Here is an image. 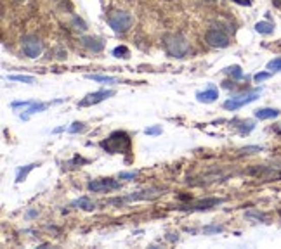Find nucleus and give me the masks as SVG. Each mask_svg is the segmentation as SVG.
<instances>
[{
    "instance_id": "1",
    "label": "nucleus",
    "mask_w": 281,
    "mask_h": 249,
    "mask_svg": "<svg viewBox=\"0 0 281 249\" xmlns=\"http://www.w3.org/2000/svg\"><path fill=\"white\" fill-rule=\"evenodd\" d=\"M101 147L110 154L131 153V137L125 132H113L106 140L101 142Z\"/></svg>"
},
{
    "instance_id": "2",
    "label": "nucleus",
    "mask_w": 281,
    "mask_h": 249,
    "mask_svg": "<svg viewBox=\"0 0 281 249\" xmlns=\"http://www.w3.org/2000/svg\"><path fill=\"white\" fill-rule=\"evenodd\" d=\"M165 49L172 57H184L190 50V44L182 35L165 37Z\"/></svg>"
},
{
    "instance_id": "3",
    "label": "nucleus",
    "mask_w": 281,
    "mask_h": 249,
    "mask_svg": "<svg viewBox=\"0 0 281 249\" xmlns=\"http://www.w3.org/2000/svg\"><path fill=\"white\" fill-rule=\"evenodd\" d=\"M108 24H110V28L113 29V31L125 33L132 26V16L125 11H116L108 18Z\"/></svg>"
},
{
    "instance_id": "4",
    "label": "nucleus",
    "mask_w": 281,
    "mask_h": 249,
    "mask_svg": "<svg viewBox=\"0 0 281 249\" xmlns=\"http://www.w3.org/2000/svg\"><path fill=\"white\" fill-rule=\"evenodd\" d=\"M259 94H261V88H257V90H254L252 94L248 95H238V97H231V99H228L224 102V109H228V111H236V109L243 108V105L254 102V100L259 99Z\"/></svg>"
},
{
    "instance_id": "5",
    "label": "nucleus",
    "mask_w": 281,
    "mask_h": 249,
    "mask_svg": "<svg viewBox=\"0 0 281 249\" xmlns=\"http://www.w3.org/2000/svg\"><path fill=\"white\" fill-rule=\"evenodd\" d=\"M21 47H23L24 56L30 59L39 57L42 54V42L37 37H24L23 42H21Z\"/></svg>"
},
{
    "instance_id": "6",
    "label": "nucleus",
    "mask_w": 281,
    "mask_h": 249,
    "mask_svg": "<svg viewBox=\"0 0 281 249\" xmlns=\"http://www.w3.org/2000/svg\"><path fill=\"white\" fill-rule=\"evenodd\" d=\"M111 95H115V90H98V92H92V94L85 95L83 99L78 102V108H90V105H96L103 100L110 99Z\"/></svg>"
},
{
    "instance_id": "7",
    "label": "nucleus",
    "mask_w": 281,
    "mask_h": 249,
    "mask_svg": "<svg viewBox=\"0 0 281 249\" xmlns=\"http://www.w3.org/2000/svg\"><path fill=\"white\" fill-rule=\"evenodd\" d=\"M205 40L208 42V45H212V47H217V49H224L229 45V37L226 35L224 31H221V29H208L207 35H205Z\"/></svg>"
},
{
    "instance_id": "8",
    "label": "nucleus",
    "mask_w": 281,
    "mask_h": 249,
    "mask_svg": "<svg viewBox=\"0 0 281 249\" xmlns=\"http://www.w3.org/2000/svg\"><path fill=\"white\" fill-rule=\"evenodd\" d=\"M120 184L113 179H99V180H92L87 184V189L92 192H108V191H115L118 189Z\"/></svg>"
},
{
    "instance_id": "9",
    "label": "nucleus",
    "mask_w": 281,
    "mask_h": 249,
    "mask_svg": "<svg viewBox=\"0 0 281 249\" xmlns=\"http://www.w3.org/2000/svg\"><path fill=\"white\" fill-rule=\"evenodd\" d=\"M217 97H219V92H217L215 88H208V90H203V92H198V94H196V99L203 104L215 102Z\"/></svg>"
},
{
    "instance_id": "10",
    "label": "nucleus",
    "mask_w": 281,
    "mask_h": 249,
    "mask_svg": "<svg viewBox=\"0 0 281 249\" xmlns=\"http://www.w3.org/2000/svg\"><path fill=\"white\" fill-rule=\"evenodd\" d=\"M82 44H83V47L92 50V52H101L103 47H104L103 42H101L99 39H96V37H83Z\"/></svg>"
},
{
    "instance_id": "11",
    "label": "nucleus",
    "mask_w": 281,
    "mask_h": 249,
    "mask_svg": "<svg viewBox=\"0 0 281 249\" xmlns=\"http://www.w3.org/2000/svg\"><path fill=\"white\" fill-rule=\"evenodd\" d=\"M279 116V111L274 108H261L255 111V118L259 120H272V118H278Z\"/></svg>"
},
{
    "instance_id": "12",
    "label": "nucleus",
    "mask_w": 281,
    "mask_h": 249,
    "mask_svg": "<svg viewBox=\"0 0 281 249\" xmlns=\"http://www.w3.org/2000/svg\"><path fill=\"white\" fill-rule=\"evenodd\" d=\"M49 102H32L30 105H28V109H26V115H21V118L23 120H28L32 115H35V113H42V111H45V109L49 108Z\"/></svg>"
},
{
    "instance_id": "13",
    "label": "nucleus",
    "mask_w": 281,
    "mask_h": 249,
    "mask_svg": "<svg viewBox=\"0 0 281 249\" xmlns=\"http://www.w3.org/2000/svg\"><path fill=\"white\" fill-rule=\"evenodd\" d=\"M255 29H257V33H262V35H271L274 31V24L269 23V21H259L255 24Z\"/></svg>"
},
{
    "instance_id": "14",
    "label": "nucleus",
    "mask_w": 281,
    "mask_h": 249,
    "mask_svg": "<svg viewBox=\"0 0 281 249\" xmlns=\"http://www.w3.org/2000/svg\"><path fill=\"white\" fill-rule=\"evenodd\" d=\"M73 206H78V208H82V209H85V211L96 209V204L89 199V197H80V199H77V201L73 202Z\"/></svg>"
},
{
    "instance_id": "15",
    "label": "nucleus",
    "mask_w": 281,
    "mask_h": 249,
    "mask_svg": "<svg viewBox=\"0 0 281 249\" xmlns=\"http://www.w3.org/2000/svg\"><path fill=\"white\" fill-rule=\"evenodd\" d=\"M226 73L229 75V77H233L234 80H243L245 78V75H243V71H241V67L238 66V64H234V66H229V67H226Z\"/></svg>"
},
{
    "instance_id": "16",
    "label": "nucleus",
    "mask_w": 281,
    "mask_h": 249,
    "mask_svg": "<svg viewBox=\"0 0 281 249\" xmlns=\"http://www.w3.org/2000/svg\"><path fill=\"white\" fill-rule=\"evenodd\" d=\"M221 199H205V201H200V202H196L193 208L195 209H210L212 206H215V204H219Z\"/></svg>"
},
{
    "instance_id": "17",
    "label": "nucleus",
    "mask_w": 281,
    "mask_h": 249,
    "mask_svg": "<svg viewBox=\"0 0 281 249\" xmlns=\"http://www.w3.org/2000/svg\"><path fill=\"white\" fill-rule=\"evenodd\" d=\"M35 166H39V164L33 163V164H26V166H24V168H21L19 173H18V179H16V182H18V184L24 182V180H26V176H28V173H30Z\"/></svg>"
},
{
    "instance_id": "18",
    "label": "nucleus",
    "mask_w": 281,
    "mask_h": 249,
    "mask_svg": "<svg viewBox=\"0 0 281 249\" xmlns=\"http://www.w3.org/2000/svg\"><path fill=\"white\" fill-rule=\"evenodd\" d=\"M87 78L92 82H104V83H118V80L113 77H104V75H87Z\"/></svg>"
},
{
    "instance_id": "19",
    "label": "nucleus",
    "mask_w": 281,
    "mask_h": 249,
    "mask_svg": "<svg viewBox=\"0 0 281 249\" xmlns=\"http://www.w3.org/2000/svg\"><path fill=\"white\" fill-rule=\"evenodd\" d=\"M9 80H12V82H23V83H35V78L33 77H24V75H11Z\"/></svg>"
},
{
    "instance_id": "20",
    "label": "nucleus",
    "mask_w": 281,
    "mask_h": 249,
    "mask_svg": "<svg viewBox=\"0 0 281 249\" xmlns=\"http://www.w3.org/2000/svg\"><path fill=\"white\" fill-rule=\"evenodd\" d=\"M113 56H115V57H123V59H127V57H129V49L125 47V45L115 47V49H113Z\"/></svg>"
},
{
    "instance_id": "21",
    "label": "nucleus",
    "mask_w": 281,
    "mask_h": 249,
    "mask_svg": "<svg viewBox=\"0 0 281 249\" xmlns=\"http://www.w3.org/2000/svg\"><path fill=\"white\" fill-rule=\"evenodd\" d=\"M267 69L269 71H281V57H276L267 62Z\"/></svg>"
},
{
    "instance_id": "22",
    "label": "nucleus",
    "mask_w": 281,
    "mask_h": 249,
    "mask_svg": "<svg viewBox=\"0 0 281 249\" xmlns=\"http://www.w3.org/2000/svg\"><path fill=\"white\" fill-rule=\"evenodd\" d=\"M144 133L146 135H158V133H162V126H151V128H146Z\"/></svg>"
},
{
    "instance_id": "23",
    "label": "nucleus",
    "mask_w": 281,
    "mask_h": 249,
    "mask_svg": "<svg viewBox=\"0 0 281 249\" xmlns=\"http://www.w3.org/2000/svg\"><path fill=\"white\" fill-rule=\"evenodd\" d=\"M82 130H83V123H78L77 121V123H73V126H70L68 132L70 133H77V132H82Z\"/></svg>"
},
{
    "instance_id": "24",
    "label": "nucleus",
    "mask_w": 281,
    "mask_h": 249,
    "mask_svg": "<svg viewBox=\"0 0 281 249\" xmlns=\"http://www.w3.org/2000/svg\"><path fill=\"white\" fill-rule=\"evenodd\" d=\"M269 77H271V73H257V75L254 77V80H255L257 83H261V82H264V80H267Z\"/></svg>"
},
{
    "instance_id": "25",
    "label": "nucleus",
    "mask_w": 281,
    "mask_h": 249,
    "mask_svg": "<svg viewBox=\"0 0 281 249\" xmlns=\"http://www.w3.org/2000/svg\"><path fill=\"white\" fill-rule=\"evenodd\" d=\"M137 175V171H123L120 173V180H127V179H134Z\"/></svg>"
},
{
    "instance_id": "26",
    "label": "nucleus",
    "mask_w": 281,
    "mask_h": 249,
    "mask_svg": "<svg viewBox=\"0 0 281 249\" xmlns=\"http://www.w3.org/2000/svg\"><path fill=\"white\" fill-rule=\"evenodd\" d=\"M246 217L257 218V220H266V215H262V213H246Z\"/></svg>"
},
{
    "instance_id": "27",
    "label": "nucleus",
    "mask_w": 281,
    "mask_h": 249,
    "mask_svg": "<svg viewBox=\"0 0 281 249\" xmlns=\"http://www.w3.org/2000/svg\"><path fill=\"white\" fill-rule=\"evenodd\" d=\"M234 4H238V6H243V7H250L252 6V0H233Z\"/></svg>"
},
{
    "instance_id": "28",
    "label": "nucleus",
    "mask_w": 281,
    "mask_h": 249,
    "mask_svg": "<svg viewBox=\"0 0 281 249\" xmlns=\"http://www.w3.org/2000/svg\"><path fill=\"white\" fill-rule=\"evenodd\" d=\"M243 153H250V151H262V147H259V146H254V147H245V149H241Z\"/></svg>"
},
{
    "instance_id": "29",
    "label": "nucleus",
    "mask_w": 281,
    "mask_h": 249,
    "mask_svg": "<svg viewBox=\"0 0 281 249\" xmlns=\"http://www.w3.org/2000/svg\"><path fill=\"white\" fill-rule=\"evenodd\" d=\"M207 2H217V0H207Z\"/></svg>"
},
{
    "instance_id": "30",
    "label": "nucleus",
    "mask_w": 281,
    "mask_h": 249,
    "mask_svg": "<svg viewBox=\"0 0 281 249\" xmlns=\"http://www.w3.org/2000/svg\"><path fill=\"white\" fill-rule=\"evenodd\" d=\"M278 4H279V6H281V0H278Z\"/></svg>"
},
{
    "instance_id": "31",
    "label": "nucleus",
    "mask_w": 281,
    "mask_h": 249,
    "mask_svg": "<svg viewBox=\"0 0 281 249\" xmlns=\"http://www.w3.org/2000/svg\"><path fill=\"white\" fill-rule=\"evenodd\" d=\"M279 215H281V213H279Z\"/></svg>"
}]
</instances>
